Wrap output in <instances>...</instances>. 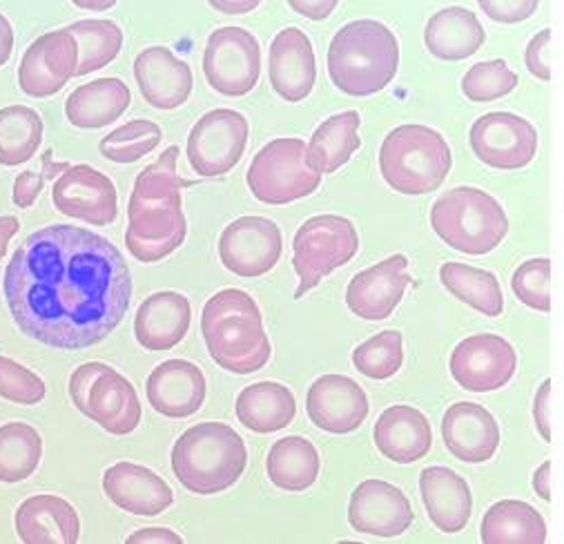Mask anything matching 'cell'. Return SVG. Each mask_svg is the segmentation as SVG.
I'll return each mask as SVG.
<instances>
[{"mask_svg": "<svg viewBox=\"0 0 564 544\" xmlns=\"http://www.w3.org/2000/svg\"><path fill=\"white\" fill-rule=\"evenodd\" d=\"M3 293L28 337L80 350L101 344L123 322L132 275L110 239L56 224L30 235L12 254Z\"/></svg>", "mask_w": 564, "mask_h": 544, "instance_id": "1", "label": "cell"}, {"mask_svg": "<svg viewBox=\"0 0 564 544\" xmlns=\"http://www.w3.org/2000/svg\"><path fill=\"white\" fill-rule=\"evenodd\" d=\"M178 148L170 145L154 163L137 174L128 204L126 246L143 263H156L172 254L187 232L176 174Z\"/></svg>", "mask_w": 564, "mask_h": 544, "instance_id": "2", "label": "cell"}, {"mask_svg": "<svg viewBox=\"0 0 564 544\" xmlns=\"http://www.w3.org/2000/svg\"><path fill=\"white\" fill-rule=\"evenodd\" d=\"M202 335L217 367L228 373H257L270 361L272 346L263 330L261 311L239 289L219 291L206 302Z\"/></svg>", "mask_w": 564, "mask_h": 544, "instance_id": "3", "label": "cell"}, {"mask_svg": "<svg viewBox=\"0 0 564 544\" xmlns=\"http://www.w3.org/2000/svg\"><path fill=\"white\" fill-rule=\"evenodd\" d=\"M400 43L380 21H352L328 45V76L348 97H372L395 78Z\"/></svg>", "mask_w": 564, "mask_h": 544, "instance_id": "4", "label": "cell"}, {"mask_svg": "<svg viewBox=\"0 0 564 544\" xmlns=\"http://www.w3.org/2000/svg\"><path fill=\"white\" fill-rule=\"evenodd\" d=\"M246 465L243 437L221 422L195 424L172 446L176 480L197 496H217L230 489L243 476Z\"/></svg>", "mask_w": 564, "mask_h": 544, "instance_id": "5", "label": "cell"}, {"mask_svg": "<svg viewBox=\"0 0 564 544\" xmlns=\"http://www.w3.org/2000/svg\"><path fill=\"white\" fill-rule=\"evenodd\" d=\"M453 156L444 137L426 126L395 128L382 143L380 170L387 184L409 197L435 193L451 172Z\"/></svg>", "mask_w": 564, "mask_h": 544, "instance_id": "6", "label": "cell"}, {"mask_svg": "<svg viewBox=\"0 0 564 544\" xmlns=\"http://www.w3.org/2000/svg\"><path fill=\"white\" fill-rule=\"evenodd\" d=\"M431 226L448 248L464 254H487L505 241L509 217L489 193L459 186L433 204Z\"/></svg>", "mask_w": 564, "mask_h": 544, "instance_id": "7", "label": "cell"}, {"mask_svg": "<svg viewBox=\"0 0 564 544\" xmlns=\"http://www.w3.org/2000/svg\"><path fill=\"white\" fill-rule=\"evenodd\" d=\"M246 181L261 204L286 206L313 195L322 184V172L311 165L302 139H274L254 154Z\"/></svg>", "mask_w": 564, "mask_h": 544, "instance_id": "8", "label": "cell"}, {"mask_svg": "<svg viewBox=\"0 0 564 544\" xmlns=\"http://www.w3.org/2000/svg\"><path fill=\"white\" fill-rule=\"evenodd\" d=\"M74 406L112 435H130L141 424L137 389L104 361H87L69 378Z\"/></svg>", "mask_w": 564, "mask_h": 544, "instance_id": "9", "label": "cell"}, {"mask_svg": "<svg viewBox=\"0 0 564 544\" xmlns=\"http://www.w3.org/2000/svg\"><path fill=\"white\" fill-rule=\"evenodd\" d=\"M359 250V235L350 219L339 215H319L302 224L293 241V268L300 278L295 300L308 291L333 270L346 265Z\"/></svg>", "mask_w": 564, "mask_h": 544, "instance_id": "10", "label": "cell"}, {"mask_svg": "<svg viewBox=\"0 0 564 544\" xmlns=\"http://www.w3.org/2000/svg\"><path fill=\"white\" fill-rule=\"evenodd\" d=\"M204 74L224 97H246L259 83L261 47L243 28H219L208 36Z\"/></svg>", "mask_w": 564, "mask_h": 544, "instance_id": "11", "label": "cell"}, {"mask_svg": "<svg viewBox=\"0 0 564 544\" xmlns=\"http://www.w3.org/2000/svg\"><path fill=\"white\" fill-rule=\"evenodd\" d=\"M248 121L241 112L219 108L206 112L187 137V161L206 178L228 174L243 156L248 145Z\"/></svg>", "mask_w": 564, "mask_h": 544, "instance_id": "12", "label": "cell"}, {"mask_svg": "<svg viewBox=\"0 0 564 544\" xmlns=\"http://www.w3.org/2000/svg\"><path fill=\"white\" fill-rule=\"evenodd\" d=\"M516 348L494 333L462 339L451 355L453 380L471 393H489L507 387L516 376Z\"/></svg>", "mask_w": 564, "mask_h": 544, "instance_id": "13", "label": "cell"}, {"mask_svg": "<svg viewBox=\"0 0 564 544\" xmlns=\"http://www.w3.org/2000/svg\"><path fill=\"white\" fill-rule=\"evenodd\" d=\"M58 213L91 226H110L119 215V197L112 178L91 165H69L52 191Z\"/></svg>", "mask_w": 564, "mask_h": 544, "instance_id": "14", "label": "cell"}, {"mask_svg": "<svg viewBox=\"0 0 564 544\" xmlns=\"http://www.w3.org/2000/svg\"><path fill=\"white\" fill-rule=\"evenodd\" d=\"M78 41L65 28L39 36L23 54L19 85L32 99H47L69 83L78 69Z\"/></svg>", "mask_w": 564, "mask_h": 544, "instance_id": "15", "label": "cell"}, {"mask_svg": "<svg viewBox=\"0 0 564 544\" xmlns=\"http://www.w3.org/2000/svg\"><path fill=\"white\" fill-rule=\"evenodd\" d=\"M281 230L265 217H239L219 239L221 263L239 278L252 280L270 272L281 257Z\"/></svg>", "mask_w": 564, "mask_h": 544, "instance_id": "16", "label": "cell"}, {"mask_svg": "<svg viewBox=\"0 0 564 544\" xmlns=\"http://www.w3.org/2000/svg\"><path fill=\"white\" fill-rule=\"evenodd\" d=\"M471 148L482 163L496 170H520L538 152V132L518 115L491 112L474 123Z\"/></svg>", "mask_w": 564, "mask_h": 544, "instance_id": "17", "label": "cell"}, {"mask_svg": "<svg viewBox=\"0 0 564 544\" xmlns=\"http://www.w3.org/2000/svg\"><path fill=\"white\" fill-rule=\"evenodd\" d=\"M409 284V259L404 254H393L357 272L348 284L346 304L350 313L361 319L382 322L400 306Z\"/></svg>", "mask_w": 564, "mask_h": 544, "instance_id": "18", "label": "cell"}, {"mask_svg": "<svg viewBox=\"0 0 564 544\" xmlns=\"http://www.w3.org/2000/svg\"><path fill=\"white\" fill-rule=\"evenodd\" d=\"M348 522L357 533L395 537L413 524V507L400 487L384 480H364L350 496Z\"/></svg>", "mask_w": 564, "mask_h": 544, "instance_id": "19", "label": "cell"}, {"mask_svg": "<svg viewBox=\"0 0 564 544\" xmlns=\"http://www.w3.org/2000/svg\"><path fill=\"white\" fill-rule=\"evenodd\" d=\"M268 78L274 93L289 104L311 97L317 80V61L311 39L300 28H286L272 39Z\"/></svg>", "mask_w": 564, "mask_h": 544, "instance_id": "20", "label": "cell"}, {"mask_svg": "<svg viewBox=\"0 0 564 544\" xmlns=\"http://www.w3.org/2000/svg\"><path fill=\"white\" fill-rule=\"evenodd\" d=\"M306 413L317 428L346 435L366 422L370 404L355 380L346 376H322L308 389Z\"/></svg>", "mask_w": 564, "mask_h": 544, "instance_id": "21", "label": "cell"}, {"mask_svg": "<svg viewBox=\"0 0 564 544\" xmlns=\"http://www.w3.org/2000/svg\"><path fill=\"white\" fill-rule=\"evenodd\" d=\"M145 395L163 417H191L206 402V376L193 361L167 359L150 373Z\"/></svg>", "mask_w": 564, "mask_h": 544, "instance_id": "22", "label": "cell"}, {"mask_svg": "<svg viewBox=\"0 0 564 544\" xmlns=\"http://www.w3.org/2000/svg\"><path fill=\"white\" fill-rule=\"evenodd\" d=\"M442 437L453 456L466 465L489 463L500 446L498 420L480 404L457 402L442 417Z\"/></svg>", "mask_w": 564, "mask_h": 544, "instance_id": "23", "label": "cell"}, {"mask_svg": "<svg viewBox=\"0 0 564 544\" xmlns=\"http://www.w3.org/2000/svg\"><path fill=\"white\" fill-rule=\"evenodd\" d=\"M134 78L141 97L156 110H176L193 93V69L172 50L154 45L134 58Z\"/></svg>", "mask_w": 564, "mask_h": 544, "instance_id": "24", "label": "cell"}, {"mask_svg": "<svg viewBox=\"0 0 564 544\" xmlns=\"http://www.w3.org/2000/svg\"><path fill=\"white\" fill-rule=\"evenodd\" d=\"M106 496L123 511L134 515H159L172 502L170 485L152 469L134 463H117L104 474Z\"/></svg>", "mask_w": 564, "mask_h": 544, "instance_id": "25", "label": "cell"}, {"mask_svg": "<svg viewBox=\"0 0 564 544\" xmlns=\"http://www.w3.org/2000/svg\"><path fill=\"white\" fill-rule=\"evenodd\" d=\"M193 308L187 297L174 291L150 295L137 311L134 335L137 341L152 352L172 350L191 330Z\"/></svg>", "mask_w": 564, "mask_h": 544, "instance_id": "26", "label": "cell"}, {"mask_svg": "<svg viewBox=\"0 0 564 544\" xmlns=\"http://www.w3.org/2000/svg\"><path fill=\"white\" fill-rule=\"evenodd\" d=\"M372 439L387 460L413 465L431 450L433 431L422 411L406 404H395L380 415L372 431Z\"/></svg>", "mask_w": 564, "mask_h": 544, "instance_id": "27", "label": "cell"}, {"mask_svg": "<svg viewBox=\"0 0 564 544\" xmlns=\"http://www.w3.org/2000/svg\"><path fill=\"white\" fill-rule=\"evenodd\" d=\"M422 502L442 533H459L474 513V496L466 480L448 467H429L420 476Z\"/></svg>", "mask_w": 564, "mask_h": 544, "instance_id": "28", "label": "cell"}, {"mask_svg": "<svg viewBox=\"0 0 564 544\" xmlns=\"http://www.w3.org/2000/svg\"><path fill=\"white\" fill-rule=\"evenodd\" d=\"M17 533L28 544H74L80 535V520L67 500L41 493L19 507Z\"/></svg>", "mask_w": 564, "mask_h": 544, "instance_id": "29", "label": "cell"}, {"mask_svg": "<svg viewBox=\"0 0 564 544\" xmlns=\"http://www.w3.org/2000/svg\"><path fill=\"white\" fill-rule=\"evenodd\" d=\"M130 87L121 78H97L76 87L65 101V117L74 128L99 130L130 108Z\"/></svg>", "mask_w": 564, "mask_h": 544, "instance_id": "30", "label": "cell"}, {"mask_svg": "<svg viewBox=\"0 0 564 544\" xmlns=\"http://www.w3.org/2000/svg\"><path fill=\"white\" fill-rule=\"evenodd\" d=\"M485 28L466 8H444L433 14L424 30L429 52L440 61H464L485 43Z\"/></svg>", "mask_w": 564, "mask_h": 544, "instance_id": "31", "label": "cell"}, {"mask_svg": "<svg viewBox=\"0 0 564 544\" xmlns=\"http://www.w3.org/2000/svg\"><path fill=\"white\" fill-rule=\"evenodd\" d=\"M235 413L248 431L274 433L286 428L295 420L297 400L284 384L257 382L239 393Z\"/></svg>", "mask_w": 564, "mask_h": 544, "instance_id": "32", "label": "cell"}, {"mask_svg": "<svg viewBox=\"0 0 564 544\" xmlns=\"http://www.w3.org/2000/svg\"><path fill=\"white\" fill-rule=\"evenodd\" d=\"M322 460L313 442L302 435L276 439L265 460V471L276 489L300 493L311 489L319 478Z\"/></svg>", "mask_w": 564, "mask_h": 544, "instance_id": "33", "label": "cell"}, {"mask_svg": "<svg viewBox=\"0 0 564 544\" xmlns=\"http://www.w3.org/2000/svg\"><path fill=\"white\" fill-rule=\"evenodd\" d=\"M485 544H542L546 542L544 518L522 500H500L482 518Z\"/></svg>", "mask_w": 564, "mask_h": 544, "instance_id": "34", "label": "cell"}, {"mask_svg": "<svg viewBox=\"0 0 564 544\" xmlns=\"http://www.w3.org/2000/svg\"><path fill=\"white\" fill-rule=\"evenodd\" d=\"M359 112L348 110L326 119L308 143V161L322 174H333L359 150Z\"/></svg>", "mask_w": 564, "mask_h": 544, "instance_id": "35", "label": "cell"}, {"mask_svg": "<svg viewBox=\"0 0 564 544\" xmlns=\"http://www.w3.org/2000/svg\"><path fill=\"white\" fill-rule=\"evenodd\" d=\"M442 286L466 306L476 308L487 317H500L505 311V297L498 278L489 270L466 263L448 261L440 268Z\"/></svg>", "mask_w": 564, "mask_h": 544, "instance_id": "36", "label": "cell"}, {"mask_svg": "<svg viewBox=\"0 0 564 544\" xmlns=\"http://www.w3.org/2000/svg\"><path fill=\"white\" fill-rule=\"evenodd\" d=\"M43 437L25 422L0 426V482H23L41 465Z\"/></svg>", "mask_w": 564, "mask_h": 544, "instance_id": "37", "label": "cell"}, {"mask_svg": "<svg viewBox=\"0 0 564 544\" xmlns=\"http://www.w3.org/2000/svg\"><path fill=\"white\" fill-rule=\"evenodd\" d=\"M43 143V119L25 106L0 110V165L28 163Z\"/></svg>", "mask_w": 564, "mask_h": 544, "instance_id": "38", "label": "cell"}, {"mask_svg": "<svg viewBox=\"0 0 564 544\" xmlns=\"http://www.w3.org/2000/svg\"><path fill=\"white\" fill-rule=\"evenodd\" d=\"M78 41V69L76 76H85L91 72H99L110 65L121 47H123V32L115 21H78L67 28Z\"/></svg>", "mask_w": 564, "mask_h": 544, "instance_id": "39", "label": "cell"}, {"mask_svg": "<svg viewBox=\"0 0 564 544\" xmlns=\"http://www.w3.org/2000/svg\"><path fill=\"white\" fill-rule=\"evenodd\" d=\"M355 369L370 380H389L404 365V339L400 330H382L352 350Z\"/></svg>", "mask_w": 564, "mask_h": 544, "instance_id": "40", "label": "cell"}, {"mask_svg": "<svg viewBox=\"0 0 564 544\" xmlns=\"http://www.w3.org/2000/svg\"><path fill=\"white\" fill-rule=\"evenodd\" d=\"M161 139H163V132L154 121L134 119L112 130L108 137H104L99 143V150L108 161L134 163L145 154L154 152Z\"/></svg>", "mask_w": 564, "mask_h": 544, "instance_id": "41", "label": "cell"}, {"mask_svg": "<svg viewBox=\"0 0 564 544\" xmlns=\"http://www.w3.org/2000/svg\"><path fill=\"white\" fill-rule=\"evenodd\" d=\"M518 85V74L502 61L476 63L462 78V93L476 104H489L511 95Z\"/></svg>", "mask_w": 564, "mask_h": 544, "instance_id": "42", "label": "cell"}, {"mask_svg": "<svg viewBox=\"0 0 564 544\" xmlns=\"http://www.w3.org/2000/svg\"><path fill=\"white\" fill-rule=\"evenodd\" d=\"M549 280H551V261L549 257H538L524 261L511 280V289L516 297L540 313L551 311V293H549Z\"/></svg>", "mask_w": 564, "mask_h": 544, "instance_id": "43", "label": "cell"}, {"mask_svg": "<svg viewBox=\"0 0 564 544\" xmlns=\"http://www.w3.org/2000/svg\"><path fill=\"white\" fill-rule=\"evenodd\" d=\"M45 382L10 357H0V398L14 404L34 406L45 400Z\"/></svg>", "mask_w": 564, "mask_h": 544, "instance_id": "44", "label": "cell"}, {"mask_svg": "<svg viewBox=\"0 0 564 544\" xmlns=\"http://www.w3.org/2000/svg\"><path fill=\"white\" fill-rule=\"evenodd\" d=\"M50 156H52V152H47V154L43 156V161H45V172L28 170V172H23V174L17 176V181H14V197H12V199H14V206H19L21 210L34 206V202L39 199V195H41V191H43L45 176H50V174H47L50 170L58 172V170H67V167H69L67 163H61V165H54V167H52Z\"/></svg>", "mask_w": 564, "mask_h": 544, "instance_id": "45", "label": "cell"}, {"mask_svg": "<svg viewBox=\"0 0 564 544\" xmlns=\"http://www.w3.org/2000/svg\"><path fill=\"white\" fill-rule=\"evenodd\" d=\"M478 3L491 21L516 25L535 14L540 0H478Z\"/></svg>", "mask_w": 564, "mask_h": 544, "instance_id": "46", "label": "cell"}, {"mask_svg": "<svg viewBox=\"0 0 564 544\" xmlns=\"http://www.w3.org/2000/svg\"><path fill=\"white\" fill-rule=\"evenodd\" d=\"M549 43H551V30H542L538 32L524 54V63L529 67V72L540 78V80H549L551 78V65H549Z\"/></svg>", "mask_w": 564, "mask_h": 544, "instance_id": "47", "label": "cell"}, {"mask_svg": "<svg viewBox=\"0 0 564 544\" xmlns=\"http://www.w3.org/2000/svg\"><path fill=\"white\" fill-rule=\"evenodd\" d=\"M289 6L308 21H324L337 10L339 0H289Z\"/></svg>", "mask_w": 564, "mask_h": 544, "instance_id": "48", "label": "cell"}, {"mask_svg": "<svg viewBox=\"0 0 564 544\" xmlns=\"http://www.w3.org/2000/svg\"><path fill=\"white\" fill-rule=\"evenodd\" d=\"M549 395H551V380L542 382L538 393H535V402H533V420L535 426L540 431V435L551 442V422H549Z\"/></svg>", "mask_w": 564, "mask_h": 544, "instance_id": "49", "label": "cell"}, {"mask_svg": "<svg viewBox=\"0 0 564 544\" xmlns=\"http://www.w3.org/2000/svg\"><path fill=\"white\" fill-rule=\"evenodd\" d=\"M130 544L137 542H145V544H181L183 537L176 535L172 529H163V526H152V529H139L128 537Z\"/></svg>", "mask_w": 564, "mask_h": 544, "instance_id": "50", "label": "cell"}, {"mask_svg": "<svg viewBox=\"0 0 564 544\" xmlns=\"http://www.w3.org/2000/svg\"><path fill=\"white\" fill-rule=\"evenodd\" d=\"M263 0H208V6L226 17H243L257 10Z\"/></svg>", "mask_w": 564, "mask_h": 544, "instance_id": "51", "label": "cell"}, {"mask_svg": "<svg viewBox=\"0 0 564 544\" xmlns=\"http://www.w3.org/2000/svg\"><path fill=\"white\" fill-rule=\"evenodd\" d=\"M14 50V30L12 23L0 14V67H3L12 58Z\"/></svg>", "mask_w": 564, "mask_h": 544, "instance_id": "52", "label": "cell"}, {"mask_svg": "<svg viewBox=\"0 0 564 544\" xmlns=\"http://www.w3.org/2000/svg\"><path fill=\"white\" fill-rule=\"evenodd\" d=\"M533 489L538 493V498H542L544 502L551 500V460L542 463L540 469L533 476Z\"/></svg>", "mask_w": 564, "mask_h": 544, "instance_id": "53", "label": "cell"}, {"mask_svg": "<svg viewBox=\"0 0 564 544\" xmlns=\"http://www.w3.org/2000/svg\"><path fill=\"white\" fill-rule=\"evenodd\" d=\"M19 230H21V224L17 217H0V261H3L10 241Z\"/></svg>", "mask_w": 564, "mask_h": 544, "instance_id": "54", "label": "cell"}, {"mask_svg": "<svg viewBox=\"0 0 564 544\" xmlns=\"http://www.w3.org/2000/svg\"><path fill=\"white\" fill-rule=\"evenodd\" d=\"M72 3L87 12H108L119 3V0H72Z\"/></svg>", "mask_w": 564, "mask_h": 544, "instance_id": "55", "label": "cell"}]
</instances>
